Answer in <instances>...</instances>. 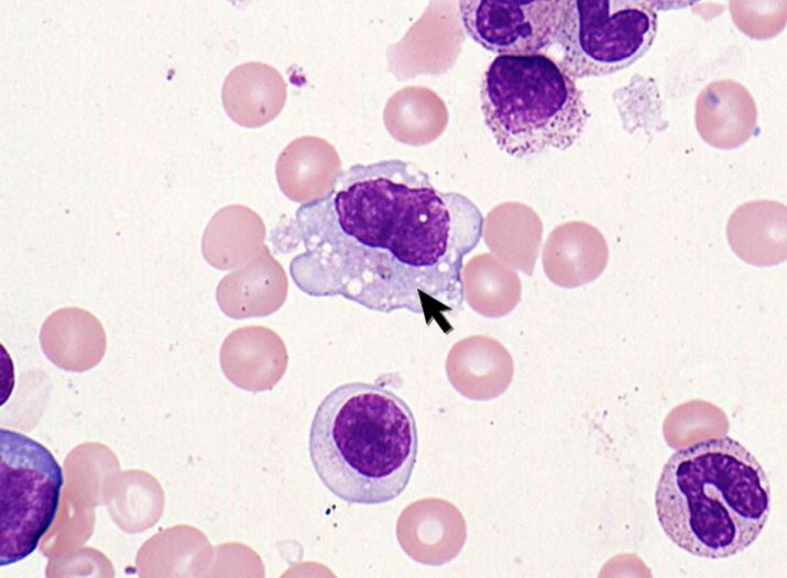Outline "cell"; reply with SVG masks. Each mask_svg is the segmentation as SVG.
Returning <instances> with one entry per match:
<instances>
[{
	"instance_id": "1",
	"label": "cell",
	"mask_w": 787,
	"mask_h": 578,
	"mask_svg": "<svg viewBox=\"0 0 787 578\" xmlns=\"http://www.w3.org/2000/svg\"><path fill=\"white\" fill-rule=\"evenodd\" d=\"M483 232L472 200L437 189L416 164L395 158L339 171L274 234V245L303 247L288 273L304 293L407 310L448 332L464 301V258Z\"/></svg>"
},
{
	"instance_id": "2",
	"label": "cell",
	"mask_w": 787,
	"mask_h": 578,
	"mask_svg": "<svg viewBox=\"0 0 787 578\" xmlns=\"http://www.w3.org/2000/svg\"><path fill=\"white\" fill-rule=\"evenodd\" d=\"M770 485L756 457L729 436L676 451L655 492L658 522L687 553L732 557L759 536L770 513Z\"/></svg>"
},
{
	"instance_id": "3",
	"label": "cell",
	"mask_w": 787,
	"mask_h": 578,
	"mask_svg": "<svg viewBox=\"0 0 787 578\" xmlns=\"http://www.w3.org/2000/svg\"><path fill=\"white\" fill-rule=\"evenodd\" d=\"M308 451L317 476L336 497L356 504L386 503L405 490L414 471L416 420L392 390L343 384L317 407Z\"/></svg>"
},
{
	"instance_id": "4",
	"label": "cell",
	"mask_w": 787,
	"mask_h": 578,
	"mask_svg": "<svg viewBox=\"0 0 787 578\" xmlns=\"http://www.w3.org/2000/svg\"><path fill=\"white\" fill-rule=\"evenodd\" d=\"M480 107L496 146L518 158L571 147L589 118L576 79L543 53L496 56L481 81Z\"/></svg>"
},
{
	"instance_id": "5",
	"label": "cell",
	"mask_w": 787,
	"mask_h": 578,
	"mask_svg": "<svg viewBox=\"0 0 787 578\" xmlns=\"http://www.w3.org/2000/svg\"><path fill=\"white\" fill-rule=\"evenodd\" d=\"M656 1L564 0L557 43L561 67L573 78L621 71L652 47L658 30Z\"/></svg>"
},
{
	"instance_id": "6",
	"label": "cell",
	"mask_w": 787,
	"mask_h": 578,
	"mask_svg": "<svg viewBox=\"0 0 787 578\" xmlns=\"http://www.w3.org/2000/svg\"><path fill=\"white\" fill-rule=\"evenodd\" d=\"M63 469L54 455L20 432L0 430V565L30 556L58 511Z\"/></svg>"
},
{
	"instance_id": "7",
	"label": "cell",
	"mask_w": 787,
	"mask_h": 578,
	"mask_svg": "<svg viewBox=\"0 0 787 578\" xmlns=\"http://www.w3.org/2000/svg\"><path fill=\"white\" fill-rule=\"evenodd\" d=\"M462 26L477 44L499 55H532L557 43L564 0H462Z\"/></svg>"
},
{
	"instance_id": "8",
	"label": "cell",
	"mask_w": 787,
	"mask_h": 578,
	"mask_svg": "<svg viewBox=\"0 0 787 578\" xmlns=\"http://www.w3.org/2000/svg\"><path fill=\"white\" fill-rule=\"evenodd\" d=\"M402 549L415 562L440 566L456 558L467 540L459 509L440 498L418 500L404 509L396 525Z\"/></svg>"
},
{
	"instance_id": "9",
	"label": "cell",
	"mask_w": 787,
	"mask_h": 578,
	"mask_svg": "<svg viewBox=\"0 0 787 578\" xmlns=\"http://www.w3.org/2000/svg\"><path fill=\"white\" fill-rule=\"evenodd\" d=\"M45 355L61 368L83 371L99 363L106 349V335L90 312L67 307L54 311L41 329Z\"/></svg>"
},
{
	"instance_id": "10",
	"label": "cell",
	"mask_w": 787,
	"mask_h": 578,
	"mask_svg": "<svg viewBox=\"0 0 787 578\" xmlns=\"http://www.w3.org/2000/svg\"><path fill=\"white\" fill-rule=\"evenodd\" d=\"M447 373L462 396L488 400L506 389L513 375V363L501 344L476 336L453 346L447 360Z\"/></svg>"
},
{
	"instance_id": "11",
	"label": "cell",
	"mask_w": 787,
	"mask_h": 578,
	"mask_svg": "<svg viewBox=\"0 0 787 578\" xmlns=\"http://www.w3.org/2000/svg\"><path fill=\"white\" fill-rule=\"evenodd\" d=\"M277 71L261 63H244L226 77L221 98L227 114L239 125L253 127L267 123L281 109L271 100L283 104L285 100L271 98V78Z\"/></svg>"
},
{
	"instance_id": "12",
	"label": "cell",
	"mask_w": 787,
	"mask_h": 578,
	"mask_svg": "<svg viewBox=\"0 0 787 578\" xmlns=\"http://www.w3.org/2000/svg\"><path fill=\"white\" fill-rule=\"evenodd\" d=\"M785 220L770 204L747 205L735 214L730 227L732 248L744 262L773 266L786 259Z\"/></svg>"
},
{
	"instance_id": "13",
	"label": "cell",
	"mask_w": 787,
	"mask_h": 578,
	"mask_svg": "<svg viewBox=\"0 0 787 578\" xmlns=\"http://www.w3.org/2000/svg\"><path fill=\"white\" fill-rule=\"evenodd\" d=\"M245 210L234 205L225 208L208 224L203 238V252L212 265L226 267L241 251L243 240L247 241L245 225L249 223Z\"/></svg>"
}]
</instances>
